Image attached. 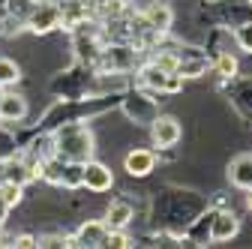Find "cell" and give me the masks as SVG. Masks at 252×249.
Instances as JSON below:
<instances>
[{"instance_id":"cell-1","label":"cell","mask_w":252,"mask_h":249,"mask_svg":"<svg viewBox=\"0 0 252 249\" xmlns=\"http://www.w3.org/2000/svg\"><path fill=\"white\" fill-rule=\"evenodd\" d=\"M51 141H54V153L66 162H87V159H93V150H96L93 132L78 120L60 123L51 132Z\"/></svg>"},{"instance_id":"cell-2","label":"cell","mask_w":252,"mask_h":249,"mask_svg":"<svg viewBox=\"0 0 252 249\" xmlns=\"http://www.w3.org/2000/svg\"><path fill=\"white\" fill-rule=\"evenodd\" d=\"M141 60V51L129 42H111L102 45L99 57H96V69L99 72H132Z\"/></svg>"},{"instance_id":"cell-3","label":"cell","mask_w":252,"mask_h":249,"mask_svg":"<svg viewBox=\"0 0 252 249\" xmlns=\"http://www.w3.org/2000/svg\"><path fill=\"white\" fill-rule=\"evenodd\" d=\"M138 84H141L144 90L156 93V96H171V93H180V90H183V78H180L177 72H165V69H159L156 63L141 66Z\"/></svg>"},{"instance_id":"cell-4","label":"cell","mask_w":252,"mask_h":249,"mask_svg":"<svg viewBox=\"0 0 252 249\" xmlns=\"http://www.w3.org/2000/svg\"><path fill=\"white\" fill-rule=\"evenodd\" d=\"M156 93H150V90H129L126 96L120 99V108H123V114L129 117L132 123H150L156 114H159V102L153 99Z\"/></svg>"},{"instance_id":"cell-5","label":"cell","mask_w":252,"mask_h":249,"mask_svg":"<svg viewBox=\"0 0 252 249\" xmlns=\"http://www.w3.org/2000/svg\"><path fill=\"white\" fill-rule=\"evenodd\" d=\"M63 24V6L54 3V0H42V3H33V9H30L27 15V27L33 30V33H51V30H57Z\"/></svg>"},{"instance_id":"cell-6","label":"cell","mask_w":252,"mask_h":249,"mask_svg":"<svg viewBox=\"0 0 252 249\" xmlns=\"http://www.w3.org/2000/svg\"><path fill=\"white\" fill-rule=\"evenodd\" d=\"M150 132H153V144H156V147H174V144L183 138L180 120L171 117V114H156V117L150 120Z\"/></svg>"},{"instance_id":"cell-7","label":"cell","mask_w":252,"mask_h":249,"mask_svg":"<svg viewBox=\"0 0 252 249\" xmlns=\"http://www.w3.org/2000/svg\"><path fill=\"white\" fill-rule=\"evenodd\" d=\"M81 186H87L90 192H108L114 186V174L108 165H102L96 159H87L81 168Z\"/></svg>"},{"instance_id":"cell-8","label":"cell","mask_w":252,"mask_h":249,"mask_svg":"<svg viewBox=\"0 0 252 249\" xmlns=\"http://www.w3.org/2000/svg\"><path fill=\"white\" fill-rule=\"evenodd\" d=\"M105 237H108V225L99 222V219H87L78 225L75 234L66 237V246H105Z\"/></svg>"},{"instance_id":"cell-9","label":"cell","mask_w":252,"mask_h":249,"mask_svg":"<svg viewBox=\"0 0 252 249\" xmlns=\"http://www.w3.org/2000/svg\"><path fill=\"white\" fill-rule=\"evenodd\" d=\"M36 165L39 162H27V159H6V162H0V180H9V183H18V186H27L30 180H36Z\"/></svg>"},{"instance_id":"cell-10","label":"cell","mask_w":252,"mask_h":249,"mask_svg":"<svg viewBox=\"0 0 252 249\" xmlns=\"http://www.w3.org/2000/svg\"><path fill=\"white\" fill-rule=\"evenodd\" d=\"M237 231H240V219H237V216L231 210H219V213H213V219H210L207 237L213 243H225V240L237 237Z\"/></svg>"},{"instance_id":"cell-11","label":"cell","mask_w":252,"mask_h":249,"mask_svg":"<svg viewBox=\"0 0 252 249\" xmlns=\"http://www.w3.org/2000/svg\"><path fill=\"white\" fill-rule=\"evenodd\" d=\"M123 168L129 171L132 177H147V174L156 168V153H153V150H147V147H135V150L126 153Z\"/></svg>"},{"instance_id":"cell-12","label":"cell","mask_w":252,"mask_h":249,"mask_svg":"<svg viewBox=\"0 0 252 249\" xmlns=\"http://www.w3.org/2000/svg\"><path fill=\"white\" fill-rule=\"evenodd\" d=\"M27 117V99L21 93H6L0 96V123H21Z\"/></svg>"},{"instance_id":"cell-13","label":"cell","mask_w":252,"mask_h":249,"mask_svg":"<svg viewBox=\"0 0 252 249\" xmlns=\"http://www.w3.org/2000/svg\"><path fill=\"white\" fill-rule=\"evenodd\" d=\"M228 180H231V186H237L243 192L252 189V156L249 153H240V156H234L228 162Z\"/></svg>"},{"instance_id":"cell-14","label":"cell","mask_w":252,"mask_h":249,"mask_svg":"<svg viewBox=\"0 0 252 249\" xmlns=\"http://www.w3.org/2000/svg\"><path fill=\"white\" fill-rule=\"evenodd\" d=\"M135 219V210H132V204L129 201H123V198H117V201H111L108 204V210H105V225H108V231H120V228H129V222Z\"/></svg>"},{"instance_id":"cell-15","label":"cell","mask_w":252,"mask_h":249,"mask_svg":"<svg viewBox=\"0 0 252 249\" xmlns=\"http://www.w3.org/2000/svg\"><path fill=\"white\" fill-rule=\"evenodd\" d=\"M144 21H147V27L153 30L156 36H162V33H168L171 30V24H174V12L165 6V3H150L144 12Z\"/></svg>"},{"instance_id":"cell-16","label":"cell","mask_w":252,"mask_h":249,"mask_svg":"<svg viewBox=\"0 0 252 249\" xmlns=\"http://www.w3.org/2000/svg\"><path fill=\"white\" fill-rule=\"evenodd\" d=\"M207 69H210V60H207L204 54H189V57L180 54L174 72H177L180 78H201V75H207Z\"/></svg>"},{"instance_id":"cell-17","label":"cell","mask_w":252,"mask_h":249,"mask_svg":"<svg viewBox=\"0 0 252 249\" xmlns=\"http://www.w3.org/2000/svg\"><path fill=\"white\" fill-rule=\"evenodd\" d=\"M213 72L219 78H234L237 75V57L231 51H219L216 60H213Z\"/></svg>"},{"instance_id":"cell-18","label":"cell","mask_w":252,"mask_h":249,"mask_svg":"<svg viewBox=\"0 0 252 249\" xmlns=\"http://www.w3.org/2000/svg\"><path fill=\"white\" fill-rule=\"evenodd\" d=\"M96 15L105 21L123 18L126 15V0H96Z\"/></svg>"},{"instance_id":"cell-19","label":"cell","mask_w":252,"mask_h":249,"mask_svg":"<svg viewBox=\"0 0 252 249\" xmlns=\"http://www.w3.org/2000/svg\"><path fill=\"white\" fill-rule=\"evenodd\" d=\"M12 156H18V138H15L12 129H6L3 123H0V162H6Z\"/></svg>"},{"instance_id":"cell-20","label":"cell","mask_w":252,"mask_h":249,"mask_svg":"<svg viewBox=\"0 0 252 249\" xmlns=\"http://www.w3.org/2000/svg\"><path fill=\"white\" fill-rule=\"evenodd\" d=\"M30 9H33V0H6V6H3L6 18L24 21V24H27V15H30Z\"/></svg>"},{"instance_id":"cell-21","label":"cell","mask_w":252,"mask_h":249,"mask_svg":"<svg viewBox=\"0 0 252 249\" xmlns=\"http://www.w3.org/2000/svg\"><path fill=\"white\" fill-rule=\"evenodd\" d=\"M18 78H21V69H18L15 60L0 57V87H12Z\"/></svg>"},{"instance_id":"cell-22","label":"cell","mask_w":252,"mask_h":249,"mask_svg":"<svg viewBox=\"0 0 252 249\" xmlns=\"http://www.w3.org/2000/svg\"><path fill=\"white\" fill-rule=\"evenodd\" d=\"M21 195H24V186L9 183V180H0V201H3V204L15 207V204L21 201Z\"/></svg>"},{"instance_id":"cell-23","label":"cell","mask_w":252,"mask_h":249,"mask_svg":"<svg viewBox=\"0 0 252 249\" xmlns=\"http://www.w3.org/2000/svg\"><path fill=\"white\" fill-rule=\"evenodd\" d=\"M81 168H84V162H66L60 186H66V189H75V186H81Z\"/></svg>"},{"instance_id":"cell-24","label":"cell","mask_w":252,"mask_h":249,"mask_svg":"<svg viewBox=\"0 0 252 249\" xmlns=\"http://www.w3.org/2000/svg\"><path fill=\"white\" fill-rule=\"evenodd\" d=\"M234 42H237L246 54H252V21L237 24V30H234Z\"/></svg>"},{"instance_id":"cell-25","label":"cell","mask_w":252,"mask_h":249,"mask_svg":"<svg viewBox=\"0 0 252 249\" xmlns=\"http://www.w3.org/2000/svg\"><path fill=\"white\" fill-rule=\"evenodd\" d=\"M177 51H159V54H153V60H150V63H156V66H159V69H165V72H174L177 69Z\"/></svg>"},{"instance_id":"cell-26","label":"cell","mask_w":252,"mask_h":249,"mask_svg":"<svg viewBox=\"0 0 252 249\" xmlns=\"http://www.w3.org/2000/svg\"><path fill=\"white\" fill-rule=\"evenodd\" d=\"M105 246L126 249V246H132V240H129V234H126V228H120V231H108V237H105Z\"/></svg>"},{"instance_id":"cell-27","label":"cell","mask_w":252,"mask_h":249,"mask_svg":"<svg viewBox=\"0 0 252 249\" xmlns=\"http://www.w3.org/2000/svg\"><path fill=\"white\" fill-rule=\"evenodd\" d=\"M36 246H66V234H48V237H36Z\"/></svg>"},{"instance_id":"cell-28","label":"cell","mask_w":252,"mask_h":249,"mask_svg":"<svg viewBox=\"0 0 252 249\" xmlns=\"http://www.w3.org/2000/svg\"><path fill=\"white\" fill-rule=\"evenodd\" d=\"M12 243H15V246H36V237H33V234H18Z\"/></svg>"},{"instance_id":"cell-29","label":"cell","mask_w":252,"mask_h":249,"mask_svg":"<svg viewBox=\"0 0 252 249\" xmlns=\"http://www.w3.org/2000/svg\"><path fill=\"white\" fill-rule=\"evenodd\" d=\"M9 204H3V201H0V228H3V222H6V216H9Z\"/></svg>"},{"instance_id":"cell-30","label":"cell","mask_w":252,"mask_h":249,"mask_svg":"<svg viewBox=\"0 0 252 249\" xmlns=\"http://www.w3.org/2000/svg\"><path fill=\"white\" fill-rule=\"evenodd\" d=\"M246 207H249V213H252V189H249V195H246Z\"/></svg>"},{"instance_id":"cell-31","label":"cell","mask_w":252,"mask_h":249,"mask_svg":"<svg viewBox=\"0 0 252 249\" xmlns=\"http://www.w3.org/2000/svg\"><path fill=\"white\" fill-rule=\"evenodd\" d=\"M207 3H222V0H207Z\"/></svg>"},{"instance_id":"cell-32","label":"cell","mask_w":252,"mask_h":249,"mask_svg":"<svg viewBox=\"0 0 252 249\" xmlns=\"http://www.w3.org/2000/svg\"><path fill=\"white\" fill-rule=\"evenodd\" d=\"M0 96H3V87H0Z\"/></svg>"},{"instance_id":"cell-33","label":"cell","mask_w":252,"mask_h":249,"mask_svg":"<svg viewBox=\"0 0 252 249\" xmlns=\"http://www.w3.org/2000/svg\"><path fill=\"white\" fill-rule=\"evenodd\" d=\"M33 3H42V0H33Z\"/></svg>"},{"instance_id":"cell-34","label":"cell","mask_w":252,"mask_h":249,"mask_svg":"<svg viewBox=\"0 0 252 249\" xmlns=\"http://www.w3.org/2000/svg\"><path fill=\"white\" fill-rule=\"evenodd\" d=\"M249 3H252V0H249Z\"/></svg>"}]
</instances>
